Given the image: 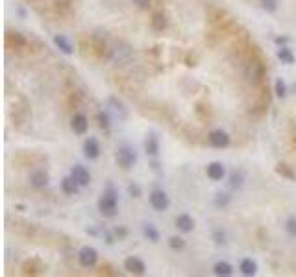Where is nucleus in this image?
<instances>
[{
    "mask_svg": "<svg viewBox=\"0 0 296 277\" xmlns=\"http://www.w3.org/2000/svg\"><path fill=\"white\" fill-rule=\"evenodd\" d=\"M224 174H226V170H224V165L222 163H211V165H207V176L211 178L213 181H220L222 178H224Z\"/></svg>",
    "mask_w": 296,
    "mask_h": 277,
    "instance_id": "ddd939ff",
    "label": "nucleus"
},
{
    "mask_svg": "<svg viewBox=\"0 0 296 277\" xmlns=\"http://www.w3.org/2000/svg\"><path fill=\"white\" fill-rule=\"evenodd\" d=\"M285 229H287V233H289L291 236H296V218H289Z\"/></svg>",
    "mask_w": 296,
    "mask_h": 277,
    "instance_id": "cd10ccee",
    "label": "nucleus"
},
{
    "mask_svg": "<svg viewBox=\"0 0 296 277\" xmlns=\"http://www.w3.org/2000/svg\"><path fill=\"white\" fill-rule=\"evenodd\" d=\"M169 196L163 192V190H154L150 194V205L155 209V211H167L169 209Z\"/></svg>",
    "mask_w": 296,
    "mask_h": 277,
    "instance_id": "423d86ee",
    "label": "nucleus"
},
{
    "mask_svg": "<svg viewBox=\"0 0 296 277\" xmlns=\"http://www.w3.org/2000/svg\"><path fill=\"white\" fill-rule=\"evenodd\" d=\"M84 153L87 159H97L100 155V146L97 142V138H87L84 144Z\"/></svg>",
    "mask_w": 296,
    "mask_h": 277,
    "instance_id": "f8f14e48",
    "label": "nucleus"
},
{
    "mask_svg": "<svg viewBox=\"0 0 296 277\" xmlns=\"http://www.w3.org/2000/svg\"><path fill=\"white\" fill-rule=\"evenodd\" d=\"M106 107H107V113H109V117H113V118H117V120H126L128 118V111H126V107H124V104L120 102L119 98H115V96H111V98H107V102H106Z\"/></svg>",
    "mask_w": 296,
    "mask_h": 277,
    "instance_id": "7ed1b4c3",
    "label": "nucleus"
},
{
    "mask_svg": "<svg viewBox=\"0 0 296 277\" xmlns=\"http://www.w3.org/2000/svg\"><path fill=\"white\" fill-rule=\"evenodd\" d=\"M87 126H89V122H87V117H85V115L78 113V115H74V117H72L71 128H72V132L76 133V135H84V133L87 132Z\"/></svg>",
    "mask_w": 296,
    "mask_h": 277,
    "instance_id": "9b49d317",
    "label": "nucleus"
},
{
    "mask_svg": "<svg viewBox=\"0 0 296 277\" xmlns=\"http://www.w3.org/2000/svg\"><path fill=\"white\" fill-rule=\"evenodd\" d=\"M78 261H80V264L85 266V268H91V266H95L97 261H99V253H97V249L91 248V246H85V248L80 249Z\"/></svg>",
    "mask_w": 296,
    "mask_h": 277,
    "instance_id": "39448f33",
    "label": "nucleus"
},
{
    "mask_svg": "<svg viewBox=\"0 0 296 277\" xmlns=\"http://www.w3.org/2000/svg\"><path fill=\"white\" fill-rule=\"evenodd\" d=\"M78 187H80V185H78L76 180H74L72 176L71 178H65V180L61 181V190H63L65 194H76Z\"/></svg>",
    "mask_w": 296,
    "mask_h": 277,
    "instance_id": "dca6fc26",
    "label": "nucleus"
},
{
    "mask_svg": "<svg viewBox=\"0 0 296 277\" xmlns=\"http://www.w3.org/2000/svg\"><path fill=\"white\" fill-rule=\"evenodd\" d=\"M263 2V7L267 11H276L278 9V0H261Z\"/></svg>",
    "mask_w": 296,
    "mask_h": 277,
    "instance_id": "bb28decb",
    "label": "nucleus"
},
{
    "mask_svg": "<svg viewBox=\"0 0 296 277\" xmlns=\"http://www.w3.org/2000/svg\"><path fill=\"white\" fill-rule=\"evenodd\" d=\"M99 120H100V126H102V128H109V113H100L99 115Z\"/></svg>",
    "mask_w": 296,
    "mask_h": 277,
    "instance_id": "c85d7f7f",
    "label": "nucleus"
},
{
    "mask_svg": "<svg viewBox=\"0 0 296 277\" xmlns=\"http://www.w3.org/2000/svg\"><path fill=\"white\" fill-rule=\"evenodd\" d=\"M109 57H111L115 63H128L132 57H134V50H132V46L128 45V43H115L111 48H109Z\"/></svg>",
    "mask_w": 296,
    "mask_h": 277,
    "instance_id": "f257e3e1",
    "label": "nucleus"
},
{
    "mask_svg": "<svg viewBox=\"0 0 296 277\" xmlns=\"http://www.w3.org/2000/svg\"><path fill=\"white\" fill-rule=\"evenodd\" d=\"M243 181H245L243 172H233L232 178H230V185H232L233 188H239V187H243Z\"/></svg>",
    "mask_w": 296,
    "mask_h": 277,
    "instance_id": "5701e85b",
    "label": "nucleus"
},
{
    "mask_svg": "<svg viewBox=\"0 0 296 277\" xmlns=\"http://www.w3.org/2000/svg\"><path fill=\"white\" fill-rule=\"evenodd\" d=\"M115 159H117V163H119V166H122L124 170H128V168H132L135 163V152L130 148V146H122V148H119L117 150V155H115Z\"/></svg>",
    "mask_w": 296,
    "mask_h": 277,
    "instance_id": "20e7f679",
    "label": "nucleus"
},
{
    "mask_svg": "<svg viewBox=\"0 0 296 277\" xmlns=\"http://www.w3.org/2000/svg\"><path fill=\"white\" fill-rule=\"evenodd\" d=\"M169 244H170V248L172 249H182L185 246L184 238H180V236H172V238L169 240Z\"/></svg>",
    "mask_w": 296,
    "mask_h": 277,
    "instance_id": "a878e982",
    "label": "nucleus"
},
{
    "mask_svg": "<svg viewBox=\"0 0 296 277\" xmlns=\"http://www.w3.org/2000/svg\"><path fill=\"white\" fill-rule=\"evenodd\" d=\"M124 268H126L130 274H135V276H143V274L147 272L145 263H143L141 259H137V257H128L126 261H124Z\"/></svg>",
    "mask_w": 296,
    "mask_h": 277,
    "instance_id": "6e6552de",
    "label": "nucleus"
},
{
    "mask_svg": "<svg viewBox=\"0 0 296 277\" xmlns=\"http://www.w3.org/2000/svg\"><path fill=\"white\" fill-rule=\"evenodd\" d=\"M99 211L107 218L117 215V196H115L113 190H107V192L102 194V198L99 200Z\"/></svg>",
    "mask_w": 296,
    "mask_h": 277,
    "instance_id": "f03ea898",
    "label": "nucleus"
},
{
    "mask_svg": "<svg viewBox=\"0 0 296 277\" xmlns=\"http://www.w3.org/2000/svg\"><path fill=\"white\" fill-rule=\"evenodd\" d=\"M276 94L280 98H283L287 94V85H285L283 80H278V82H276Z\"/></svg>",
    "mask_w": 296,
    "mask_h": 277,
    "instance_id": "393cba45",
    "label": "nucleus"
},
{
    "mask_svg": "<svg viewBox=\"0 0 296 277\" xmlns=\"http://www.w3.org/2000/svg\"><path fill=\"white\" fill-rule=\"evenodd\" d=\"M215 203H217L219 207H224V205H228V203H230V194L219 192V194H217V198H215Z\"/></svg>",
    "mask_w": 296,
    "mask_h": 277,
    "instance_id": "b1692460",
    "label": "nucleus"
},
{
    "mask_svg": "<svg viewBox=\"0 0 296 277\" xmlns=\"http://www.w3.org/2000/svg\"><path fill=\"white\" fill-rule=\"evenodd\" d=\"M209 142H211L215 148H226L230 144V137L228 133L222 132V130H215V132L209 133Z\"/></svg>",
    "mask_w": 296,
    "mask_h": 277,
    "instance_id": "9d476101",
    "label": "nucleus"
},
{
    "mask_svg": "<svg viewBox=\"0 0 296 277\" xmlns=\"http://www.w3.org/2000/svg\"><path fill=\"white\" fill-rule=\"evenodd\" d=\"M241 272H243V276H255V272H257V264H255V261H252V259H245V261L241 263Z\"/></svg>",
    "mask_w": 296,
    "mask_h": 277,
    "instance_id": "f3484780",
    "label": "nucleus"
},
{
    "mask_svg": "<svg viewBox=\"0 0 296 277\" xmlns=\"http://www.w3.org/2000/svg\"><path fill=\"white\" fill-rule=\"evenodd\" d=\"M176 228L184 233H191L195 229V220L189 215H180L176 218Z\"/></svg>",
    "mask_w": 296,
    "mask_h": 277,
    "instance_id": "4468645a",
    "label": "nucleus"
},
{
    "mask_svg": "<svg viewBox=\"0 0 296 277\" xmlns=\"http://www.w3.org/2000/svg\"><path fill=\"white\" fill-rule=\"evenodd\" d=\"M134 2L139 7H148V4H150V0H134Z\"/></svg>",
    "mask_w": 296,
    "mask_h": 277,
    "instance_id": "7c9ffc66",
    "label": "nucleus"
},
{
    "mask_svg": "<svg viewBox=\"0 0 296 277\" xmlns=\"http://www.w3.org/2000/svg\"><path fill=\"white\" fill-rule=\"evenodd\" d=\"M278 57H280L283 63H287V65L295 63V55H293L291 48H287V46H282V48L278 50Z\"/></svg>",
    "mask_w": 296,
    "mask_h": 277,
    "instance_id": "4be33fe9",
    "label": "nucleus"
},
{
    "mask_svg": "<svg viewBox=\"0 0 296 277\" xmlns=\"http://www.w3.org/2000/svg\"><path fill=\"white\" fill-rule=\"evenodd\" d=\"M71 176L76 180V183L80 185V187H85V185H89V183H91V174H89V170L82 165L72 166Z\"/></svg>",
    "mask_w": 296,
    "mask_h": 277,
    "instance_id": "0eeeda50",
    "label": "nucleus"
},
{
    "mask_svg": "<svg viewBox=\"0 0 296 277\" xmlns=\"http://www.w3.org/2000/svg\"><path fill=\"white\" fill-rule=\"evenodd\" d=\"M143 233H145V236H147L148 240H152V242H157V240H159V231H157L152 224H147V226L143 228Z\"/></svg>",
    "mask_w": 296,
    "mask_h": 277,
    "instance_id": "aec40b11",
    "label": "nucleus"
},
{
    "mask_svg": "<svg viewBox=\"0 0 296 277\" xmlns=\"http://www.w3.org/2000/svg\"><path fill=\"white\" fill-rule=\"evenodd\" d=\"M232 274H233L232 264H228V263H217L215 264V276L230 277Z\"/></svg>",
    "mask_w": 296,
    "mask_h": 277,
    "instance_id": "6ab92c4d",
    "label": "nucleus"
},
{
    "mask_svg": "<svg viewBox=\"0 0 296 277\" xmlns=\"http://www.w3.org/2000/svg\"><path fill=\"white\" fill-rule=\"evenodd\" d=\"M145 148H147V153H150V155H157V152H159V140H157V137L150 135V137L147 138Z\"/></svg>",
    "mask_w": 296,
    "mask_h": 277,
    "instance_id": "a211bd4d",
    "label": "nucleus"
},
{
    "mask_svg": "<svg viewBox=\"0 0 296 277\" xmlns=\"http://www.w3.org/2000/svg\"><path fill=\"white\" fill-rule=\"evenodd\" d=\"M152 26H154V30H157V32L165 30V28H167V17L163 13H155L154 19H152Z\"/></svg>",
    "mask_w": 296,
    "mask_h": 277,
    "instance_id": "412c9836",
    "label": "nucleus"
},
{
    "mask_svg": "<svg viewBox=\"0 0 296 277\" xmlns=\"http://www.w3.org/2000/svg\"><path fill=\"white\" fill-rule=\"evenodd\" d=\"M30 183L36 188H45L49 185V172L47 170H34L30 174Z\"/></svg>",
    "mask_w": 296,
    "mask_h": 277,
    "instance_id": "1a4fd4ad",
    "label": "nucleus"
},
{
    "mask_svg": "<svg viewBox=\"0 0 296 277\" xmlns=\"http://www.w3.org/2000/svg\"><path fill=\"white\" fill-rule=\"evenodd\" d=\"M54 45L67 55H71L72 52H74V50H72V45L69 43V39H67L65 35H56V37H54Z\"/></svg>",
    "mask_w": 296,
    "mask_h": 277,
    "instance_id": "2eb2a0df",
    "label": "nucleus"
},
{
    "mask_svg": "<svg viewBox=\"0 0 296 277\" xmlns=\"http://www.w3.org/2000/svg\"><path fill=\"white\" fill-rule=\"evenodd\" d=\"M130 194H132V196H139V194H141L139 185H130Z\"/></svg>",
    "mask_w": 296,
    "mask_h": 277,
    "instance_id": "c756f323",
    "label": "nucleus"
}]
</instances>
